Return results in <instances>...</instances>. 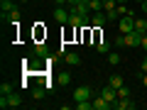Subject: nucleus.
Returning <instances> with one entry per match:
<instances>
[{"instance_id": "nucleus-1", "label": "nucleus", "mask_w": 147, "mask_h": 110, "mask_svg": "<svg viewBox=\"0 0 147 110\" xmlns=\"http://www.w3.org/2000/svg\"><path fill=\"white\" fill-rule=\"evenodd\" d=\"M118 27H120V34H130L135 32V12H127L118 20Z\"/></svg>"}, {"instance_id": "nucleus-2", "label": "nucleus", "mask_w": 147, "mask_h": 110, "mask_svg": "<svg viewBox=\"0 0 147 110\" xmlns=\"http://www.w3.org/2000/svg\"><path fill=\"white\" fill-rule=\"evenodd\" d=\"M22 105V95L20 93H7V95H0V108H20Z\"/></svg>"}, {"instance_id": "nucleus-3", "label": "nucleus", "mask_w": 147, "mask_h": 110, "mask_svg": "<svg viewBox=\"0 0 147 110\" xmlns=\"http://www.w3.org/2000/svg\"><path fill=\"white\" fill-rule=\"evenodd\" d=\"M93 91L88 86H79V88H74V103H79V100H91Z\"/></svg>"}, {"instance_id": "nucleus-4", "label": "nucleus", "mask_w": 147, "mask_h": 110, "mask_svg": "<svg viewBox=\"0 0 147 110\" xmlns=\"http://www.w3.org/2000/svg\"><path fill=\"white\" fill-rule=\"evenodd\" d=\"M142 34L140 32H130V34H123V47H140Z\"/></svg>"}, {"instance_id": "nucleus-5", "label": "nucleus", "mask_w": 147, "mask_h": 110, "mask_svg": "<svg viewBox=\"0 0 147 110\" xmlns=\"http://www.w3.org/2000/svg\"><path fill=\"white\" fill-rule=\"evenodd\" d=\"M108 22V17H105V10H100V12H93L91 15V27H96V30H100V27Z\"/></svg>"}, {"instance_id": "nucleus-6", "label": "nucleus", "mask_w": 147, "mask_h": 110, "mask_svg": "<svg viewBox=\"0 0 147 110\" xmlns=\"http://www.w3.org/2000/svg\"><path fill=\"white\" fill-rule=\"evenodd\" d=\"M132 108H135V100L132 98H118L113 103V110H132Z\"/></svg>"}, {"instance_id": "nucleus-7", "label": "nucleus", "mask_w": 147, "mask_h": 110, "mask_svg": "<svg viewBox=\"0 0 147 110\" xmlns=\"http://www.w3.org/2000/svg\"><path fill=\"white\" fill-rule=\"evenodd\" d=\"M3 22H10V25H20V10L12 7L10 12H3Z\"/></svg>"}, {"instance_id": "nucleus-8", "label": "nucleus", "mask_w": 147, "mask_h": 110, "mask_svg": "<svg viewBox=\"0 0 147 110\" xmlns=\"http://www.w3.org/2000/svg\"><path fill=\"white\" fill-rule=\"evenodd\" d=\"M69 17H71V12L64 10V7H57V10H54V20H57L59 25H69Z\"/></svg>"}, {"instance_id": "nucleus-9", "label": "nucleus", "mask_w": 147, "mask_h": 110, "mask_svg": "<svg viewBox=\"0 0 147 110\" xmlns=\"http://www.w3.org/2000/svg\"><path fill=\"white\" fill-rule=\"evenodd\" d=\"M100 95H103L105 100H110V103H115V100H118V91L113 88V86H108V83L103 86V91H100Z\"/></svg>"}, {"instance_id": "nucleus-10", "label": "nucleus", "mask_w": 147, "mask_h": 110, "mask_svg": "<svg viewBox=\"0 0 147 110\" xmlns=\"http://www.w3.org/2000/svg\"><path fill=\"white\" fill-rule=\"evenodd\" d=\"M110 108H113V103H110V100H105L103 95L93 98V110H110Z\"/></svg>"}, {"instance_id": "nucleus-11", "label": "nucleus", "mask_w": 147, "mask_h": 110, "mask_svg": "<svg viewBox=\"0 0 147 110\" xmlns=\"http://www.w3.org/2000/svg\"><path fill=\"white\" fill-rule=\"evenodd\" d=\"M64 61L71 64V66H79V64H81V56H79L76 52H66V54H64Z\"/></svg>"}, {"instance_id": "nucleus-12", "label": "nucleus", "mask_w": 147, "mask_h": 110, "mask_svg": "<svg viewBox=\"0 0 147 110\" xmlns=\"http://www.w3.org/2000/svg\"><path fill=\"white\" fill-rule=\"evenodd\" d=\"M34 54H37L39 59H47V56H49V49H47V44H44V42H37V44H34Z\"/></svg>"}, {"instance_id": "nucleus-13", "label": "nucleus", "mask_w": 147, "mask_h": 110, "mask_svg": "<svg viewBox=\"0 0 147 110\" xmlns=\"http://www.w3.org/2000/svg\"><path fill=\"white\" fill-rule=\"evenodd\" d=\"M135 32L147 34V17H135Z\"/></svg>"}, {"instance_id": "nucleus-14", "label": "nucleus", "mask_w": 147, "mask_h": 110, "mask_svg": "<svg viewBox=\"0 0 147 110\" xmlns=\"http://www.w3.org/2000/svg\"><path fill=\"white\" fill-rule=\"evenodd\" d=\"M96 52H98V54H108V52H110V42L98 39V42H96Z\"/></svg>"}, {"instance_id": "nucleus-15", "label": "nucleus", "mask_w": 147, "mask_h": 110, "mask_svg": "<svg viewBox=\"0 0 147 110\" xmlns=\"http://www.w3.org/2000/svg\"><path fill=\"white\" fill-rule=\"evenodd\" d=\"M86 3H88L91 12H100V10H105V5H103V0H86Z\"/></svg>"}, {"instance_id": "nucleus-16", "label": "nucleus", "mask_w": 147, "mask_h": 110, "mask_svg": "<svg viewBox=\"0 0 147 110\" xmlns=\"http://www.w3.org/2000/svg\"><path fill=\"white\" fill-rule=\"evenodd\" d=\"M105 17H108V22H118V20H120V12H118V7H110V10H105Z\"/></svg>"}, {"instance_id": "nucleus-17", "label": "nucleus", "mask_w": 147, "mask_h": 110, "mask_svg": "<svg viewBox=\"0 0 147 110\" xmlns=\"http://www.w3.org/2000/svg\"><path fill=\"white\" fill-rule=\"evenodd\" d=\"M108 86H113V88H120V86H125V83H123V76H118V73H115V76H110V78H108Z\"/></svg>"}, {"instance_id": "nucleus-18", "label": "nucleus", "mask_w": 147, "mask_h": 110, "mask_svg": "<svg viewBox=\"0 0 147 110\" xmlns=\"http://www.w3.org/2000/svg\"><path fill=\"white\" fill-rule=\"evenodd\" d=\"M74 108L76 110H93V100H79Z\"/></svg>"}, {"instance_id": "nucleus-19", "label": "nucleus", "mask_w": 147, "mask_h": 110, "mask_svg": "<svg viewBox=\"0 0 147 110\" xmlns=\"http://www.w3.org/2000/svg\"><path fill=\"white\" fill-rule=\"evenodd\" d=\"M108 64L110 66H118V64H120V54L118 52H108Z\"/></svg>"}, {"instance_id": "nucleus-20", "label": "nucleus", "mask_w": 147, "mask_h": 110, "mask_svg": "<svg viewBox=\"0 0 147 110\" xmlns=\"http://www.w3.org/2000/svg\"><path fill=\"white\" fill-rule=\"evenodd\" d=\"M44 93H47V86H44V88L39 86V88L32 91V98H34V100H42V98H44Z\"/></svg>"}, {"instance_id": "nucleus-21", "label": "nucleus", "mask_w": 147, "mask_h": 110, "mask_svg": "<svg viewBox=\"0 0 147 110\" xmlns=\"http://www.w3.org/2000/svg\"><path fill=\"white\" fill-rule=\"evenodd\" d=\"M69 81H71V73H66V71H64V73H59V76H57V83H61V86H66Z\"/></svg>"}, {"instance_id": "nucleus-22", "label": "nucleus", "mask_w": 147, "mask_h": 110, "mask_svg": "<svg viewBox=\"0 0 147 110\" xmlns=\"http://www.w3.org/2000/svg\"><path fill=\"white\" fill-rule=\"evenodd\" d=\"M118 98H130V88L127 86H120L118 88Z\"/></svg>"}, {"instance_id": "nucleus-23", "label": "nucleus", "mask_w": 147, "mask_h": 110, "mask_svg": "<svg viewBox=\"0 0 147 110\" xmlns=\"http://www.w3.org/2000/svg\"><path fill=\"white\" fill-rule=\"evenodd\" d=\"M7 93H15V91H12L10 83H3V86H0V95H7Z\"/></svg>"}, {"instance_id": "nucleus-24", "label": "nucleus", "mask_w": 147, "mask_h": 110, "mask_svg": "<svg viewBox=\"0 0 147 110\" xmlns=\"http://www.w3.org/2000/svg\"><path fill=\"white\" fill-rule=\"evenodd\" d=\"M12 7H15V5H12L10 0H3V12H10V10H12Z\"/></svg>"}, {"instance_id": "nucleus-25", "label": "nucleus", "mask_w": 147, "mask_h": 110, "mask_svg": "<svg viewBox=\"0 0 147 110\" xmlns=\"http://www.w3.org/2000/svg\"><path fill=\"white\" fill-rule=\"evenodd\" d=\"M140 47L147 52V34H142V39H140Z\"/></svg>"}, {"instance_id": "nucleus-26", "label": "nucleus", "mask_w": 147, "mask_h": 110, "mask_svg": "<svg viewBox=\"0 0 147 110\" xmlns=\"http://www.w3.org/2000/svg\"><path fill=\"white\" fill-rule=\"evenodd\" d=\"M142 73H147V59H142Z\"/></svg>"}, {"instance_id": "nucleus-27", "label": "nucleus", "mask_w": 147, "mask_h": 110, "mask_svg": "<svg viewBox=\"0 0 147 110\" xmlns=\"http://www.w3.org/2000/svg\"><path fill=\"white\" fill-rule=\"evenodd\" d=\"M142 86L147 88V73H142Z\"/></svg>"}, {"instance_id": "nucleus-28", "label": "nucleus", "mask_w": 147, "mask_h": 110, "mask_svg": "<svg viewBox=\"0 0 147 110\" xmlns=\"http://www.w3.org/2000/svg\"><path fill=\"white\" fill-rule=\"evenodd\" d=\"M140 5H142V12L147 15V0H145V3H140Z\"/></svg>"}, {"instance_id": "nucleus-29", "label": "nucleus", "mask_w": 147, "mask_h": 110, "mask_svg": "<svg viewBox=\"0 0 147 110\" xmlns=\"http://www.w3.org/2000/svg\"><path fill=\"white\" fill-rule=\"evenodd\" d=\"M54 3H57V5H64V3H66V0H54Z\"/></svg>"}, {"instance_id": "nucleus-30", "label": "nucleus", "mask_w": 147, "mask_h": 110, "mask_svg": "<svg viewBox=\"0 0 147 110\" xmlns=\"http://www.w3.org/2000/svg\"><path fill=\"white\" fill-rule=\"evenodd\" d=\"M135 3H145V0H135Z\"/></svg>"}]
</instances>
